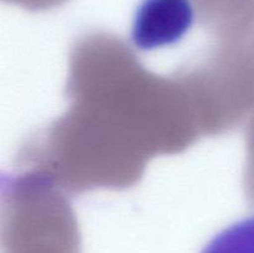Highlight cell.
Listing matches in <instances>:
<instances>
[{
	"label": "cell",
	"mask_w": 254,
	"mask_h": 253,
	"mask_svg": "<svg viewBox=\"0 0 254 253\" xmlns=\"http://www.w3.org/2000/svg\"><path fill=\"white\" fill-rule=\"evenodd\" d=\"M191 0H140L134 11L130 41L141 52L175 46L195 24Z\"/></svg>",
	"instance_id": "6da1fadb"
},
{
	"label": "cell",
	"mask_w": 254,
	"mask_h": 253,
	"mask_svg": "<svg viewBox=\"0 0 254 253\" xmlns=\"http://www.w3.org/2000/svg\"><path fill=\"white\" fill-rule=\"evenodd\" d=\"M201 253H254V213L216 233Z\"/></svg>",
	"instance_id": "7a4b0ae2"
}]
</instances>
